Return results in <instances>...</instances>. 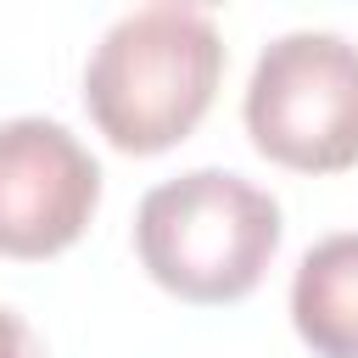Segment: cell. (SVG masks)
<instances>
[{
  "mask_svg": "<svg viewBox=\"0 0 358 358\" xmlns=\"http://www.w3.org/2000/svg\"><path fill=\"white\" fill-rule=\"evenodd\" d=\"M101 207V162L50 117L0 123V257L67 252Z\"/></svg>",
  "mask_w": 358,
  "mask_h": 358,
  "instance_id": "cell-4",
  "label": "cell"
},
{
  "mask_svg": "<svg viewBox=\"0 0 358 358\" xmlns=\"http://www.w3.org/2000/svg\"><path fill=\"white\" fill-rule=\"evenodd\" d=\"M134 252L179 302H241L280 252V201L246 173L190 168L145 190L134 213Z\"/></svg>",
  "mask_w": 358,
  "mask_h": 358,
  "instance_id": "cell-2",
  "label": "cell"
},
{
  "mask_svg": "<svg viewBox=\"0 0 358 358\" xmlns=\"http://www.w3.org/2000/svg\"><path fill=\"white\" fill-rule=\"evenodd\" d=\"M252 145L296 173H341L358 162V45L296 28L263 45L246 78Z\"/></svg>",
  "mask_w": 358,
  "mask_h": 358,
  "instance_id": "cell-3",
  "label": "cell"
},
{
  "mask_svg": "<svg viewBox=\"0 0 358 358\" xmlns=\"http://www.w3.org/2000/svg\"><path fill=\"white\" fill-rule=\"evenodd\" d=\"M291 324L313 358H358V229L302 252L291 274Z\"/></svg>",
  "mask_w": 358,
  "mask_h": 358,
  "instance_id": "cell-5",
  "label": "cell"
},
{
  "mask_svg": "<svg viewBox=\"0 0 358 358\" xmlns=\"http://www.w3.org/2000/svg\"><path fill=\"white\" fill-rule=\"evenodd\" d=\"M0 358H45V341L34 336V324L11 308H0Z\"/></svg>",
  "mask_w": 358,
  "mask_h": 358,
  "instance_id": "cell-6",
  "label": "cell"
},
{
  "mask_svg": "<svg viewBox=\"0 0 358 358\" xmlns=\"http://www.w3.org/2000/svg\"><path fill=\"white\" fill-rule=\"evenodd\" d=\"M218 78H224V39L207 11L140 6L117 17L90 50L84 106L117 151L157 157L207 117Z\"/></svg>",
  "mask_w": 358,
  "mask_h": 358,
  "instance_id": "cell-1",
  "label": "cell"
}]
</instances>
